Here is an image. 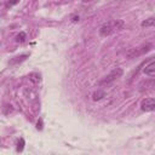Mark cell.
I'll list each match as a JSON object with an SVG mask.
<instances>
[{"mask_svg": "<svg viewBox=\"0 0 155 155\" xmlns=\"http://www.w3.org/2000/svg\"><path fill=\"white\" fill-rule=\"evenodd\" d=\"M125 23L124 21L121 19H114V21H110V22H107L105 24H103L99 29V35L101 36H108L117 30H121L124 28Z\"/></svg>", "mask_w": 155, "mask_h": 155, "instance_id": "1", "label": "cell"}, {"mask_svg": "<svg viewBox=\"0 0 155 155\" xmlns=\"http://www.w3.org/2000/svg\"><path fill=\"white\" fill-rule=\"evenodd\" d=\"M143 71L148 76H155V61H153L148 65H145V68L143 69Z\"/></svg>", "mask_w": 155, "mask_h": 155, "instance_id": "5", "label": "cell"}, {"mask_svg": "<svg viewBox=\"0 0 155 155\" xmlns=\"http://www.w3.org/2000/svg\"><path fill=\"white\" fill-rule=\"evenodd\" d=\"M140 108L143 111H153L155 110V98H145L140 103Z\"/></svg>", "mask_w": 155, "mask_h": 155, "instance_id": "4", "label": "cell"}, {"mask_svg": "<svg viewBox=\"0 0 155 155\" xmlns=\"http://www.w3.org/2000/svg\"><path fill=\"white\" fill-rule=\"evenodd\" d=\"M23 149H24V139L23 138H19L18 139V142H17V151L18 153H21V151H23Z\"/></svg>", "mask_w": 155, "mask_h": 155, "instance_id": "8", "label": "cell"}, {"mask_svg": "<svg viewBox=\"0 0 155 155\" xmlns=\"http://www.w3.org/2000/svg\"><path fill=\"white\" fill-rule=\"evenodd\" d=\"M150 50V45L147 44V45H142L139 47H134V48H131L130 51H127V57L131 59V58H136L145 52H148Z\"/></svg>", "mask_w": 155, "mask_h": 155, "instance_id": "2", "label": "cell"}, {"mask_svg": "<svg viewBox=\"0 0 155 155\" xmlns=\"http://www.w3.org/2000/svg\"><path fill=\"white\" fill-rule=\"evenodd\" d=\"M25 38H27L25 33H24V31H21V33L17 35V38H16V41H17V42H23V41L25 40Z\"/></svg>", "mask_w": 155, "mask_h": 155, "instance_id": "9", "label": "cell"}, {"mask_svg": "<svg viewBox=\"0 0 155 155\" xmlns=\"http://www.w3.org/2000/svg\"><path fill=\"white\" fill-rule=\"evenodd\" d=\"M18 2H19V0H10L8 1V6H13V5L18 4Z\"/></svg>", "mask_w": 155, "mask_h": 155, "instance_id": "11", "label": "cell"}, {"mask_svg": "<svg viewBox=\"0 0 155 155\" xmlns=\"http://www.w3.org/2000/svg\"><path fill=\"white\" fill-rule=\"evenodd\" d=\"M85 2H87V1H93V0H84Z\"/></svg>", "mask_w": 155, "mask_h": 155, "instance_id": "13", "label": "cell"}, {"mask_svg": "<svg viewBox=\"0 0 155 155\" xmlns=\"http://www.w3.org/2000/svg\"><path fill=\"white\" fill-rule=\"evenodd\" d=\"M121 75H122V70H121L120 68H115V69H113V70L110 71V74H108V75L105 76V79H103V80L101 81V85L109 84V82L116 80L117 78H120Z\"/></svg>", "mask_w": 155, "mask_h": 155, "instance_id": "3", "label": "cell"}, {"mask_svg": "<svg viewBox=\"0 0 155 155\" xmlns=\"http://www.w3.org/2000/svg\"><path fill=\"white\" fill-rule=\"evenodd\" d=\"M104 96H105V93H104L103 91H97V92L93 93V101H99V99H102Z\"/></svg>", "mask_w": 155, "mask_h": 155, "instance_id": "7", "label": "cell"}, {"mask_svg": "<svg viewBox=\"0 0 155 155\" xmlns=\"http://www.w3.org/2000/svg\"><path fill=\"white\" fill-rule=\"evenodd\" d=\"M140 25H142L143 28L155 27V17H150V18H148V19H145V21H143V22L140 23Z\"/></svg>", "mask_w": 155, "mask_h": 155, "instance_id": "6", "label": "cell"}, {"mask_svg": "<svg viewBox=\"0 0 155 155\" xmlns=\"http://www.w3.org/2000/svg\"><path fill=\"white\" fill-rule=\"evenodd\" d=\"M36 128H38V130H42V120H41V119L36 122Z\"/></svg>", "mask_w": 155, "mask_h": 155, "instance_id": "10", "label": "cell"}, {"mask_svg": "<svg viewBox=\"0 0 155 155\" xmlns=\"http://www.w3.org/2000/svg\"><path fill=\"white\" fill-rule=\"evenodd\" d=\"M78 21H79V16H78V17H76V16L73 17V22H78Z\"/></svg>", "mask_w": 155, "mask_h": 155, "instance_id": "12", "label": "cell"}]
</instances>
